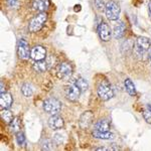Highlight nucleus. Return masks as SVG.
Listing matches in <instances>:
<instances>
[{"mask_svg":"<svg viewBox=\"0 0 151 151\" xmlns=\"http://www.w3.org/2000/svg\"><path fill=\"white\" fill-rule=\"evenodd\" d=\"M47 19V15L45 12H40L37 15L35 16L29 22L28 29L30 32H37L38 30H40L42 28V26L45 25V21Z\"/></svg>","mask_w":151,"mask_h":151,"instance_id":"nucleus-1","label":"nucleus"},{"mask_svg":"<svg viewBox=\"0 0 151 151\" xmlns=\"http://www.w3.org/2000/svg\"><path fill=\"white\" fill-rule=\"evenodd\" d=\"M43 109L50 115H58L62 109V104L55 98H48L43 102Z\"/></svg>","mask_w":151,"mask_h":151,"instance_id":"nucleus-2","label":"nucleus"},{"mask_svg":"<svg viewBox=\"0 0 151 151\" xmlns=\"http://www.w3.org/2000/svg\"><path fill=\"white\" fill-rule=\"evenodd\" d=\"M105 12H106V16L108 17V19L110 20H117L119 18V15H120V6L117 2L113 1V0H110V1L107 2L106 4V8H105Z\"/></svg>","mask_w":151,"mask_h":151,"instance_id":"nucleus-3","label":"nucleus"},{"mask_svg":"<svg viewBox=\"0 0 151 151\" xmlns=\"http://www.w3.org/2000/svg\"><path fill=\"white\" fill-rule=\"evenodd\" d=\"M98 95L103 101H108L114 97V92L111 85L107 81H103L98 87Z\"/></svg>","mask_w":151,"mask_h":151,"instance_id":"nucleus-4","label":"nucleus"},{"mask_svg":"<svg viewBox=\"0 0 151 151\" xmlns=\"http://www.w3.org/2000/svg\"><path fill=\"white\" fill-rule=\"evenodd\" d=\"M73 75V68L68 63H63L57 67V77L63 81L69 80Z\"/></svg>","mask_w":151,"mask_h":151,"instance_id":"nucleus-5","label":"nucleus"},{"mask_svg":"<svg viewBox=\"0 0 151 151\" xmlns=\"http://www.w3.org/2000/svg\"><path fill=\"white\" fill-rule=\"evenodd\" d=\"M82 91L79 87L77 86V84L74 83L72 85H69L65 89V97L69 101H72V102H75L79 99L80 95H81Z\"/></svg>","mask_w":151,"mask_h":151,"instance_id":"nucleus-6","label":"nucleus"},{"mask_svg":"<svg viewBox=\"0 0 151 151\" xmlns=\"http://www.w3.org/2000/svg\"><path fill=\"white\" fill-rule=\"evenodd\" d=\"M30 48L27 43V41L25 40H20L18 41V45H17V55L18 57L22 60H27L30 57Z\"/></svg>","mask_w":151,"mask_h":151,"instance_id":"nucleus-7","label":"nucleus"},{"mask_svg":"<svg viewBox=\"0 0 151 151\" xmlns=\"http://www.w3.org/2000/svg\"><path fill=\"white\" fill-rule=\"evenodd\" d=\"M149 47H150V40L147 37H145V36H139L137 38L135 48H136V52L138 55L144 53Z\"/></svg>","mask_w":151,"mask_h":151,"instance_id":"nucleus-8","label":"nucleus"},{"mask_svg":"<svg viewBox=\"0 0 151 151\" xmlns=\"http://www.w3.org/2000/svg\"><path fill=\"white\" fill-rule=\"evenodd\" d=\"M30 58L33 60L37 62V60H42L47 58V50L41 45H36V47L31 48Z\"/></svg>","mask_w":151,"mask_h":151,"instance_id":"nucleus-9","label":"nucleus"},{"mask_svg":"<svg viewBox=\"0 0 151 151\" xmlns=\"http://www.w3.org/2000/svg\"><path fill=\"white\" fill-rule=\"evenodd\" d=\"M99 36L103 41H109L111 38V29L106 22L102 21L98 26Z\"/></svg>","mask_w":151,"mask_h":151,"instance_id":"nucleus-10","label":"nucleus"},{"mask_svg":"<svg viewBox=\"0 0 151 151\" xmlns=\"http://www.w3.org/2000/svg\"><path fill=\"white\" fill-rule=\"evenodd\" d=\"M65 121L62 117L58 115H52L50 119H48V126L52 129V130H60L64 127Z\"/></svg>","mask_w":151,"mask_h":151,"instance_id":"nucleus-11","label":"nucleus"},{"mask_svg":"<svg viewBox=\"0 0 151 151\" xmlns=\"http://www.w3.org/2000/svg\"><path fill=\"white\" fill-rule=\"evenodd\" d=\"M12 96L7 92L1 93L0 95V107L1 109H9L12 105Z\"/></svg>","mask_w":151,"mask_h":151,"instance_id":"nucleus-12","label":"nucleus"},{"mask_svg":"<svg viewBox=\"0 0 151 151\" xmlns=\"http://www.w3.org/2000/svg\"><path fill=\"white\" fill-rule=\"evenodd\" d=\"M50 6V0H33L32 7L38 12H45Z\"/></svg>","mask_w":151,"mask_h":151,"instance_id":"nucleus-13","label":"nucleus"},{"mask_svg":"<svg viewBox=\"0 0 151 151\" xmlns=\"http://www.w3.org/2000/svg\"><path fill=\"white\" fill-rule=\"evenodd\" d=\"M52 67L50 65V62L47 60H37L33 64V69H35L36 72L38 73H43L45 72L47 70H48L50 68Z\"/></svg>","mask_w":151,"mask_h":151,"instance_id":"nucleus-14","label":"nucleus"},{"mask_svg":"<svg viewBox=\"0 0 151 151\" xmlns=\"http://www.w3.org/2000/svg\"><path fill=\"white\" fill-rule=\"evenodd\" d=\"M92 121H93V114H92V112H90V111L85 112V113L81 116L80 125H81V127L83 129H86L91 125Z\"/></svg>","mask_w":151,"mask_h":151,"instance_id":"nucleus-15","label":"nucleus"},{"mask_svg":"<svg viewBox=\"0 0 151 151\" xmlns=\"http://www.w3.org/2000/svg\"><path fill=\"white\" fill-rule=\"evenodd\" d=\"M125 30H126V26L124 22L120 21V22L116 23V25L114 26V30H113V35H114V37L115 38H121L122 36L124 35L125 33Z\"/></svg>","mask_w":151,"mask_h":151,"instance_id":"nucleus-16","label":"nucleus"},{"mask_svg":"<svg viewBox=\"0 0 151 151\" xmlns=\"http://www.w3.org/2000/svg\"><path fill=\"white\" fill-rule=\"evenodd\" d=\"M110 129V122L106 119L98 121L95 124V130L100 131V132H105V131H109Z\"/></svg>","mask_w":151,"mask_h":151,"instance_id":"nucleus-17","label":"nucleus"},{"mask_svg":"<svg viewBox=\"0 0 151 151\" xmlns=\"http://www.w3.org/2000/svg\"><path fill=\"white\" fill-rule=\"evenodd\" d=\"M93 136L97 139H103V140H109L114 138V134L111 133L110 131H105V132H100V131L95 130L93 132Z\"/></svg>","mask_w":151,"mask_h":151,"instance_id":"nucleus-18","label":"nucleus"},{"mask_svg":"<svg viewBox=\"0 0 151 151\" xmlns=\"http://www.w3.org/2000/svg\"><path fill=\"white\" fill-rule=\"evenodd\" d=\"M0 115H1L2 120H3L5 123H8V124L10 123L14 118L12 112L10 110H8V109H1V113H0Z\"/></svg>","mask_w":151,"mask_h":151,"instance_id":"nucleus-19","label":"nucleus"},{"mask_svg":"<svg viewBox=\"0 0 151 151\" xmlns=\"http://www.w3.org/2000/svg\"><path fill=\"white\" fill-rule=\"evenodd\" d=\"M124 85H125V89H126V91H127V93L130 95V96H135L136 88H135V85L133 84V82L131 81L130 79H126L125 82H124Z\"/></svg>","mask_w":151,"mask_h":151,"instance_id":"nucleus-20","label":"nucleus"},{"mask_svg":"<svg viewBox=\"0 0 151 151\" xmlns=\"http://www.w3.org/2000/svg\"><path fill=\"white\" fill-rule=\"evenodd\" d=\"M9 127H10V130L14 133L19 132V129H20V120H19L18 117H14L13 120L9 123Z\"/></svg>","mask_w":151,"mask_h":151,"instance_id":"nucleus-21","label":"nucleus"},{"mask_svg":"<svg viewBox=\"0 0 151 151\" xmlns=\"http://www.w3.org/2000/svg\"><path fill=\"white\" fill-rule=\"evenodd\" d=\"M21 93H22V95L24 97L29 98V97H30L33 93L32 87H31L29 84H27V83H25V84H23L22 87H21Z\"/></svg>","mask_w":151,"mask_h":151,"instance_id":"nucleus-22","label":"nucleus"},{"mask_svg":"<svg viewBox=\"0 0 151 151\" xmlns=\"http://www.w3.org/2000/svg\"><path fill=\"white\" fill-rule=\"evenodd\" d=\"M75 83L77 84V86L81 89L82 92H85L86 90H88V88H89L88 82L85 79H83V78H79V79H78Z\"/></svg>","mask_w":151,"mask_h":151,"instance_id":"nucleus-23","label":"nucleus"},{"mask_svg":"<svg viewBox=\"0 0 151 151\" xmlns=\"http://www.w3.org/2000/svg\"><path fill=\"white\" fill-rule=\"evenodd\" d=\"M53 144H55V142H52V141L50 139L43 140L42 149L43 150H52V149H53Z\"/></svg>","mask_w":151,"mask_h":151,"instance_id":"nucleus-24","label":"nucleus"},{"mask_svg":"<svg viewBox=\"0 0 151 151\" xmlns=\"http://www.w3.org/2000/svg\"><path fill=\"white\" fill-rule=\"evenodd\" d=\"M16 142L18 145L22 146L25 143V136L22 132H17L16 133Z\"/></svg>","mask_w":151,"mask_h":151,"instance_id":"nucleus-25","label":"nucleus"},{"mask_svg":"<svg viewBox=\"0 0 151 151\" xmlns=\"http://www.w3.org/2000/svg\"><path fill=\"white\" fill-rule=\"evenodd\" d=\"M95 6H96V8L100 11H103L105 10V8H106L104 0H95Z\"/></svg>","mask_w":151,"mask_h":151,"instance_id":"nucleus-26","label":"nucleus"},{"mask_svg":"<svg viewBox=\"0 0 151 151\" xmlns=\"http://www.w3.org/2000/svg\"><path fill=\"white\" fill-rule=\"evenodd\" d=\"M53 142H55V144H57V145L62 144V143L64 142V138H63L62 134H60V133L55 134V136H53Z\"/></svg>","mask_w":151,"mask_h":151,"instance_id":"nucleus-27","label":"nucleus"},{"mask_svg":"<svg viewBox=\"0 0 151 151\" xmlns=\"http://www.w3.org/2000/svg\"><path fill=\"white\" fill-rule=\"evenodd\" d=\"M143 117H144L146 122L151 124V109L150 108H148L147 107V109L143 112Z\"/></svg>","mask_w":151,"mask_h":151,"instance_id":"nucleus-28","label":"nucleus"},{"mask_svg":"<svg viewBox=\"0 0 151 151\" xmlns=\"http://www.w3.org/2000/svg\"><path fill=\"white\" fill-rule=\"evenodd\" d=\"M6 1H7V4H8L10 7H14L16 4H17L18 0H6Z\"/></svg>","mask_w":151,"mask_h":151,"instance_id":"nucleus-29","label":"nucleus"},{"mask_svg":"<svg viewBox=\"0 0 151 151\" xmlns=\"http://www.w3.org/2000/svg\"><path fill=\"white\" fill-rule=\"evenodd\" d=\"M5 92V88H4V83L1 82V93H4Z\"/></svg>","mask_w":151,"mask_h":151,"instance_id":"nucleus-30","label":"nucleus"},{"mask_svg":"<svg viewBox=\"0 0 151 151\" xmlns=\"http://www.w3.org/2000/svg\"><path fill=\"white\" fill-rule=\"evenodd\" d=\"M148 6H149V11H150V13H151V1L149 2V4H148Z\"/></svg>","mask_w":151,"mask_h":151,"instance_id":"nucleus-31","label":"nucleus"},{"mask_svg":"<svg viewBox=\"0 0 151 151\" xmlns=\"http://www.w3.org/2000/svg\"><path fill=\"white\" fill-rule=\"evenodd\" d=\"M149 60H150V62H151V52H150V53H149Z\"/></svg>","mask_w":151,"mask_h":151,"instance_id":"nucleus-32","label":"nucleus"}]
</instances>
